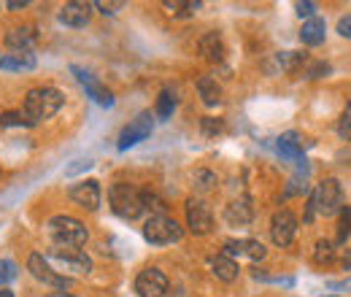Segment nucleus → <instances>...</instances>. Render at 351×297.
Returning <instances> with one entry per match:
<instances>
[{
  "label": "nucleus",
  "instance_id": "f257e3e1",
  "mask_svg": "<svg viewBox=\"0 0 351 297\" xmlns=\"http://www.w3.org/2000/svg\"><path fill=\"white\" fill-rule=\"evenodd\" d=\"M62 106H65V95L57 86H36L27 92L22 103V117L27 119V125H38L51 119Z\"/></svg>",
  "mask_w": 351,
  "mask_h": 297
},
{
  "label": "nucleus",
  "instance_id": "f03ea898",
  "mask_svg": "<svg viewBox=\"0 0 351 297\" xmlns=\"http://www.w3.org/2000/svg\"><path fill=\"white\" fill-rule=\"evenodd\" d=\"M343 209V187L338 178H324L313 187L311 198H308L306 222H311L316 213L319 216H335Z\"/></svg>",
  "mask_w": 351,
  "mask_h": 297
},
{
  "label": "nucleus",
  "instance_id": "7ed1b4c3",
  "mask_svg": "<svg viewBox=\"0 0 351 297\" xmlns=\"http://www.w3.org/2000/svg\"><path fill=\"white\" fill-rule=\"evenodd\" d=\"M46 227H49V235L54 238V246L82 249V246H84V243L89 241L87 227H84L79 219L68 216V213H57V216H51Z\"/></svg>",
  "mask_w": 351,
  "mask_h": 297
},
{
  "label": "nucleus",
  "instance_id": "20e7f679",
  "mask_svg": "<svg viewBox=\"0 0 351 297\" xmlns=\"http://www.w3.org/2000/svg\"><path fill=\"white\" fill-rule=\"evenodd\" d=\"M108 203H111V211L117 213L119 219H128V222L138 219L143 213L141 189H135L132 184H125V181H119V184H114L108 189Z\"/></svg>",
  "mask_w": 351,
  "mask_h": 297
},
{
  "label": "nucleus",
  "instance_id": "39448f33",
  "mask_svg": "<svg viewBox=\"0 0 351 297\" xmlns=\"http://www.w3.org/2000/svg\"><path fill=\"white\" fill-rule=\"evenodd\" d=\"M184 235V227L171 219V216H152L146 224H143V238L152 243V246H168V243H176L181 241Z\"/></svg>",
  "mask_w": 351,
  "mask_h": 297
},
{
  "label": "nucleus",
  "instance_id": "423d86ee",
  "mask_svg": "<svg viewBox=\"0 0 351 297\" xmlns=\"http://www.w3.org/2000/svg\"><path fill=\"white\" fill-rule=\"evenodd\" d=\"M27 270L33 273V278H38L41 284L51 287V289H68V287H71V278L62 276V273H57V270L49 265V259H46L44 254H38V252L27 257Z\"/></svg>",
  "mask_w": 351,
  "mask_h": 297
},
{
  "label": "nucleus",
  "instance_id": "0eeeda50",
  "mask_svg": "<svg viewBox=\"0 0 351 297\" xmlns=\"http://www.w3.org/2000/svg\"><path fill=\"white\" fill-rule=\"evenodd\" d=\"M135 292L138 297H165L168 295V278L160 268H143L135 276Z\"/></svg>",
  "mask_w": 351,
  "mask_h": 297
},
{
  "label": "nucleus",
  "instance_id": "6e6552de",
  "mask_svg": "<svg viewBox=\"0 0 351 297\" xmlns=\"http://www.w3.org/2000/svg\"><path fill=\"white\" fill-rule=\"evenodd\" d=\"M152 130H154V122H152V114L149 111H143V114H138L135 119H132L128 128L119 132V141H117V149L119 152H128L130 146L135 143H141V141H146L149 135H152Z\"/></svg>",
  "mask_w": 351,
  "mask_h": 297
},
{
  "label": "nucleus",
  "instance_id": "1a4fd4ad",
  "mask_svg": "<svg viewBox=\"0 0 351 297\" xmlns=\"http://www.w3.org/2000/svg\"><path fill=\"white\" fill-rule=\"evenodd\" d=\"M186 227L192 235H206L214 227V213L206 206V200L200 198H189L186 200Z\"/></svg>",
  "mask_w": 351,
  "mask_h": 297
},
{
  "label": "nucleus",
  "instance_id": "9d476101",
  "mask_svg": "<svg viewBox=\"0 0 351 297\" xmlns=\"http://www.w3.org/2000/svg\"><path fill=\"white\" fill-rule=\"evenodd\" d=\"M295 235H298V219H295V213L287 211V209L273 213V219H270V238H273V243L284 249V246H289L295 241Z\"/></svg>",
  "mask_w": 351,
  "mask_h": 297
},
{
  "label": "nucleus",
  "instance_id": "9b49d317",
  "mask_svg": "<svg viewBox=\"0 0 351 297\" xmlns=\"http://www.w3.org/2000/svg\"><path fill=\"white\" fill-rule=\"evenodd\" d=\"M49 259H54L60 268L73 270V273H89L92 270V259L82 249H68V246H51L46 252Z\"/></svg>",
  "mask_w": 351,
  "mask_h": 297
},
{
  "label": "nucleus",
  "instance_id": "f8f14e48",
  "mask_svg": "<svg viewBox=\"0 0 351 297\" xmlns=\"http://www.w3.org/2000/svg\"><path fill=\"white\" fill-rule=\"evenodd\" d=\"M71 73L76 76V82L87 89V95L97 103V106H103V108H111L114 106V95H111V89H106V86L100 84L89 71H84L82 65H71Z\"/></svg>",
  "mask_w": 351,
  "mask_h": 297
},
{
  "label": "nucleus",
  "instance_id": "ddd939ff",
  "mask_svg": "<svg viewBox=\"0 0 351 297\" xmlns=\"http://www.w3.org/2000/svg\"><path fill=\"white\" fill-rule=\"evenodd\" d=\"M71 200L76 203V206H82V209H87V211H97L100 209V184L95 181V178H82V181H76L73 187H71Z\"/></svg>",
  "mask_w": 351,
  "mask_h": 297
},
{
  "label": "nucleus",
  "instance_id": "4468645a",
  "mask_svg": "<svg viewBox=\"0 0 351 297\" xmlns=\"http://www.w3.org/2000/svg\"><path fill=\"white\" fill-rule=\"evenodd\" d=\"M57 19H60L65 27H87L89 19H92V5H89V3H79V0L65 3V5L60 8Z\"/></svg>",
  "mask_w": 351,
  "mask_h": 297
},
{
  "label": "nucleus",
  "instance_id": "2eb2a0df",
  "mask_svg": "<svg viewBox=\"0 0 351 297\" xmlns=\"http://www.w3.org/2000/svg\"><path fill=\"white\" fill-rule=\"evenodd\" d=\"M276 149H278V154H284V157H289V160H298V163L303 165V170H308L306 157H303V141H300V132H295V130L284 132V135L278 138Z\"/></svg>",
  "mask_w": 351,
  "mask_h": 297
},
{
  "label": "nucleus",
  "instance_id": "dca6fc26",
  "mask_svg": "<svg viewBox=\"0 0 351 297\" xmlns=\"http://www.w3.org/2000/svg\"><path fill=\"white\" fill-rule=\"evenodd\" d=\"M252 216H254V209H252L249 198H241V200H232V203L224 206V219H227V224H232V227L249 224Z\"/></svg>",
  "mask_w": 351,
  "mask_h": 297
},
{
  "label": "nucleus",
  "instance_id": "f3484780",
  "mask_svg": "<svg viewBox=\"0 0 351 297\" xmlns=\"http://www.w3.org/2000/svg\"><path fill=\"white\" fill-rule=\"evenodd\" d=\"M221 254H227V257L243 254V257H249V259L257 262V259H263L265 257V246L260 243V241H252V238H243V241H227Z\"/></svg>",
  "mask_w": 351,
  "mask_h": 297
},
{
  "label": "nucleus",
  "instance_id": "a211bd4d",
  "mask_svg": "<svg viewBox=\"0 0 351 297\" xmlns=\"http://www.w3.org/2000/svg\"><path fill=\"white\" fill-rule=\"evenodd\" d=\"M327 38V25L322 16H313V19H306L303 22V30H300V41L306 46H322Z\"/></svg>",
  "mask_w": 351,
  "mask_h": 297
},
{
  "label": "nucleus",
  "instance_id": "6ab92c4d",
  "mask_svg": "<svg viewBox=\"0 0 351 297\" xmlns=\"http://www.w3.org/2000/svg\"><path fill=\"white\" fill-rule=\"evenodd\" d=\"M211 270H214V276H217L219 281H224V284H232V281L238 278V273H241L238 262L227 254L214 257V259H211Z\"/></svg>",
  "mask_w": 351,
  "mask_h": 297
},
{
  "label": "nucleus",
  "instance_id": "aec40b11",
  "mask_svg": "<svg viewBox=\"0 0 351 297\" xmlns=\"http://www.w3.org/2000/svg\"><path fill=\"white\" fill-rule=\"evenodd\" d=\"M33 43H36V33L30 27H14L5 33V46L11 51H33Z\"/></svg>",
  "mask_w": 351,
  "mask_h": 297
},
{
  "label": "nucleus",
  "instance_id": "412c9836",
  "mask_svg": "<svg viewBox=\"0 0 351 297\" xmlns=\"http://www.w3.org/2000/svg\"><path fill=\"white\" fill-rule=\"evenodd\" d=\"M0 68H3V71H33V68H36V54H33V51L3 54V57H0Z\"/></svg>",
  "mask_w": 351,
  "mask_h": 297
},
{
  "label": "nucleus",
  "instance_id": "4be33fe9",
  "mask_svg": "<svg viewBox=\"0 0 351 297\" xmlns=\"http://www.w3.org/2000/svg\"><path fill=\"white\" fill-rule=\"evenodd\" d=\"M200 54L211 62H221L224 60V43H221L219 33H206L200 38Z\"/></svg>",
  "mask_w": 351,
  "mask_h": 297
},
{
  "label": "nucleus",
  "instance_id": "5701e85b",
  "mask_svg": "<svg viewBox=\"0 0 351 297\" xmlns=\"http://www.w3.org/2000/svg\"><path fill=\"white\" fill-rule=\"evenodd\" d=\"M197 92H200V97H203V103H206L208 108H217L221 103V86L217 84V79H211V76H203V79L197 82Z\"/></svg>",
  "mask_w": 351,
  "mask_h": 297
},
{
  "label": "nucleus",
  "instance_id": "b1692460",
  "mask_svg": "<svg viewBox=\"0 0 351 297\" xmlns=\"http://www.w3.org/2000/svg\"><path fill=\"white\" fill-rule=\"evenodd\" d=\"M278 62L284 65L287 73H300L303 65L308 62V54L306 51H284V54L278 57Z\"/></svg>",
  "mask_w": 351,
  "mask_h": 297
},
{
  "label": "nucleus",
  "instance_id": "393cba45",
  "mask_svg": "<svg viewBox=\"0 0 351 297\" xmlns=\"http://www.w3.org/2000/svg\"><path fill=\"white\" fill-rule=\"evenodd\" d=\"M141 203H143V211H152V216L165 213V200L152 189H141Z\"/></svg>",
  "mask_w": 351,
  "mask_h": 297
},
{
  "label": "nucleus",
  "instance_id": "a878e982",
  "mask_svg": "<svg viewBox=\"0 0 351 297\" xmlns=\"http://www.w3.org/2000/svg\"><path fill=\"white\" fill-rule=\"evenodd\" d=\"M192 181H195V189H197V192H211V189H217V184H219L217 173H211V170H197V173L192 176Z\"/></svg>",
  "mask_w": 351,
  "mask_h": 297
},
{
  "label": "nucleus",
  "instance_id": "bb28decb",
  "mask_svg": "<svg viewBox=\"0 0 351 297\" xmlns=\"http://www.w3.org/2000/svg\"><path fill=\"white\" fill-rule=\"evenodd\" d=\"M313 262L316 265H332L335 262V246L332 241H319L313 249Z\"/></svg>",
  "mask_w": 351,
  "mask_h": 297
},
{
  "label": "nucleus",
  "instance_id": "cd10ccee",
  "mask_svg": "<svg viewBox=\"0 0 351 297\" xmlns=\"http://www.w3.org/2000/svg\"><path fill=\"white\" fill-rule=\"evenodd\" d=\"M176 111V97L171 92H162L160 97H157V117L162 119V122H168L171 117H173Z\"/></svg>",
  "mask_w": 351,
  "mask_h": 297
},
{
  "label": "nucleus",
  "instance_id": "c85d7f7f",
  "mask_svg": "<svg viewBox=\"0 0 351 297\" xmlns=\"http://www.w3.org/2000/svg\"><path fill=\"white\" fill-rule=\"evenodd\" d=\"M0 128H30V125L22 117V111H5L0 114Z\"/></svg>",
  "mask_w": 351,
  "mask_h": 297
},
{
  "label": "nucleus",
  "instance_id": "c756f323",
  "mask_svg": "<svg viewBox=\"0 0 351 297\" xmlns=\"http://www.w3.org/2000/svg\"><path fill=\"white\" fill-rule=\"evenodd\" d=\"M351 235V209L343 206L341 209V224H338V243H346Z\"/></svg>",
  "mask_w": 351,
  "mask_h": 297
},
{
  "label": "nucleus",
  "instance_id": "7c9ffc66",
  "mask_svg": "<svg viewBox=\"0 0 351 297\" xmlns=\"http://www.w3.org/2000/svg\"><path fill=\"white\" fill-rule=\"evenodd\" d=\"M16 278V265H14V259H0V289L5 287V284H11Z\"/></svg>",
  "mask_w": 351,
  "mask_h": 297
},
{
  "label": "nucleus",
  "instance_id": "2f4dec72",
  "mask_svg": "<svg viewBox=\"0 0 351 297\" xmlns=\"http://www.w3.org/2000/svg\"><path fill=\"white\" fill-rule=\"evenodd\" d=\"M338 135H341L343 141H351V103L343 108V114H341V119H338Z\"/></svg>",
  "mask_w": 351,
  "mask_h": 297
},
{
  "label": "nucleus",
  "instance_id": "473e14b6",
  "mask_svg": "<svg viewBox=\"0 0 351 297\" xmlns=\"http://www.w3.org/2000/svg\"><path fill=\"white\" fill-rule=\"evenodd\" d=\"M165 8H171V14H192V11L200 8V3H197V0H195V3H192V0H186V3H178V0L173 3V0H168Z\"/></svg>",
  "mask_w": 351,
  "mask_h": 297
},
{
  "label": "nucleus",
  "instance_id": "72a5a7b5",
  "mask_svg": "<svg viewBox=\"0 0 351 297\" xmlns=\"http://www.w3.org/2000/svg\"><path fill=\"white\" fill-rule=\"evenodd\" d=\"M330 71H332V68H330L327 62H313V65L306 71V76L308 79H322V76H327Z\"/></svg>",
  "mask_w": 351,
  "mask_h": 297
},
{
  "label": "nucleus",
  "instance_id": "f704fd0d",
  "mask_svg": "<svg viewBox=\"0 0 351 297\" xmlns=\"http://www.w3.org/2000/svg\"><path fill=\"white\" fill-rule=\"evenodd\" d=\"M221 130H224V125H221L219 119H211V117L203 119V132L206 135H214V132H221Z\"/></svg>",
  "mask_w": 351,
  "mask_h": 297
},
{
  "label": "nucleus",
  "instance_id": "c9c22d12",
  "mask_svg": "<svg viewBox=\"0 0 351 297\" xmlns=\"http://www.w3.org/2000/svg\"><path fill=\"white\" fill-rule=\"evenodd\" d=\"M295 8H298V16H300V19H303V16H306V19H313V11H316V5H313L311 0H306V3H298Z\"/></svg>",
  "mask_w": 351,
  "mask_h": 297
},
{
  "label": "nucleus",
  "instance_id": "e433bc0d",
  "mask_svg": "<svg viewBox=\"0 0 351 297\" xmlns=\"http://www.w3.org/2000/svg\"><path fill=\"white\" fill-rule=\"evenodd\" d=\"M92 165H95L92 160H76V163H73L71 168L65 170V176H76V173H82V170H89Z\"/></svg>",
  "mask_w": 351,
  "mask_h": 297
},
{
  "label": "nucleus",
  "instance_id": "4c0bfd02",
  "mask_svg": "<svg viewBox=\"0 0 351 297\" xmlns=\"http://www.w3.org/2000/svg\"><path fill=\"white\" fill-rule=\"evenodd\" d=\"M338 36L351 38V14H346V16H341V19H338Z\"/></svg>",
  "mask_w": 351,
  "mask_h": 297
},
{
  "label": "nucleus",
  "instance_id": "58836bf2",
  "mask_svg": "<svg viewBox=\"0 0 351 297\" xmlns=\"http://www.w3.org/2000/svg\"><path fill=\"white\" fill-rule=\"evenodd\" d=\"M95 8H100L103 14H117V11L122 8V3H103V0H97V3H95Z\"/></svg>",
  "mask_w": 351,
  "mask_h": 297
},
{
  "label": "nucleus",
  "instance_id": "ea45409f",
  "mask_svg": "<svg viewBox=\"0 0 351 297\" xmlns=\"http://www.w3.org/2000/svg\"><path fill=\"white\" fill-rule=\"evenodd\" d=\"M341 268H343V270H351V249H346L343 257H341Z\"/></svg>",
  "mask_w": 351,
  "mask_h": 297
},
{
  "label": "nucleus",
  "instance_id": "a19ab883",
  "mask_svg": "<svg viewBox=\"0 0 351 297\" xmlns=\"http://www.w3.org/2000/svg\"><path fill=\"white\" fill-rule=\"evenodd\" d=\"M330 289H351V278H346V281H332Z\"/></svg>",
  "mask_w": 351,
  "mask_h": 297
},
{
  "label": "nucleus",
  "instance_id": "79ce46f5",
  "mask_svg": "<svg viewBox=\"0 0 351 297\" xmlns=\"http://www.w3.org/2000/svg\"><path fill=\"white\" fill-rule=\"evenodd\" d=\"M25 5H27V0H8V8H14V11L16 8H25Z\"/></svg>",
  "mask_w": 351,
  "mask_h": 297
},
{
  "label": "nucleus",
  "instance_id": "37998d69",
  "mask_svg": "<svg viewBox=\"0 0 351 297\" xmlns=\"http://www.w3.org/2000/svg\"><path fill=\"white\" fill-rule=\"evenodd\" d=\"M0 297H16V295H14L8 287H3V289H0Z\"/></svg>",
  "mask_w": 351,
  "mask_h": 297
},
{
  "label": "nucleus",
  "instance_id": "c03bdc74",
  "mask_svg": "<svg viewBox=\"0 0 351 297\" xmlns=\"http://www.w3.org/2000/svg\"><path fill=\"white\" fill-rule=\"evenodd\" d=\"M46 297H73V295H68V292H51V295H46Z\"/></svg>",
  "mask_w": 351,
  "mask_h": 297
},
{
  "label": "nucleus",
  "instance_id": "a18cd8bd",
  "mask_svg": "<svg viewBox=\"0 0 351 297\" xmlns=\"http://www.w3.org/2000/svg\"><path fill=\"white\" fill-rule=\"evenodd\" d=\"M330 297H335V295H330Z\"/></svg>",
  "mask_w": 351,
  "mask_h": 297
}]
</instances>
